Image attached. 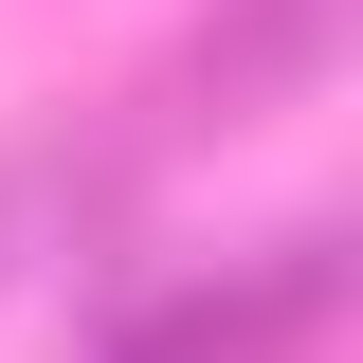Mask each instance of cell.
Returning a JSON list of instances; mask_svg holds the SVG:
<instances>
[{
  "mask_svg": "<svg viewBox=\"0 0 363 363\" xmlns=\"http://www.w3.org/2000/svg\"><path fill=\"white\" fill-rule=\"evenodd\" d=\"M327 309H345V236L309 218V236H272L255 272H182L164 309H128V327H109V363H291Z\"/></svg>",
  "mask_w": 363,
  "mask_h": 363,
  "instance_id": "obj_1",
  "label": "cell"
},
{
  "mask_svg": "<svg viewBox=\"0 0 363 363\" xmlns=\"http://www.w3.org/2000/svg\"><path fill=\"white\" fill-rule=\"evenodd\" d=\"M327 55H345V0H218V18L182 37V128H255Z\"/></svg>",
  "mask_w": 363,
  "mask_h": 363,
  "instance_id": "obj_2",
  "label": "cell"
},
{
  "mask_svg": "<svg viewBox=\"0 0 363 363\" xmlns=\"http://www.w3.org/2000/svg\"><path fill=\"white\" fill-rule=\"evenodd\" d=\"M91 200H109V164H91V145H18V164H0V291H18V272H37V236H73Z\"/></svg>",
  "mask_w": 363,
  "mask_h": 363,
  "instance_id": "obj_3",
  "label": "cell"
}]
</instances>
